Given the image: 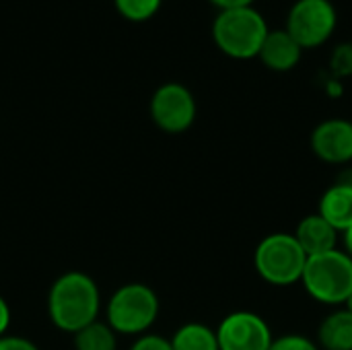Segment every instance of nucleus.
Returning <instances> with one entry per match:
<instances>
[{"mask_svg":"<svg viewBox=\"0 0 352 350\" xmlns=\"http://www.w3.org/2000/svg\"><path fill=\"white\" fill-rule=\"evenodd\" d=\"M103 301L99 285L80 270L60 274L47 291L50 322L66 334H76L99 320Z\"/></svg>","mask_w":352,"mask_h":350,"instance_id":"obj_1","label":"nucleus"},{"mask_svg":"<svg viewBox=\"0 0 352 350\" xmlns=\"http://www.w3.org/2000/svg\"><path fill=\"white\" fill-rule=\"evenodd\" d=\"M314 155L328 165L352 163V122L344 118H330L320 122L309 138Z\"/></svg>","mask_w":352,"mask_h":350,"instance_id":"obj_9","label":"nucleus"},{"mask_svg":"<svg viewBox=\"0 0 352 350\" xmlns=\"http://www.w3.org/2000/svg\"><path fill=\"white\" fill-rule=\"evenodd\" d=\"M338 12L330 0H297L289 14L285 29L305 50L324 45L336 31Z\"/></svg>","mask_w":352,"mask_h":350,"instance_id":"obj_6","label":"nucleus"},{"mask_svg":"<svg viewBox=\"0 0 352 350\" xmlns=\"http://www.w3.org/2000/svg\"><path fill=\"white\" fill-rule=\"evenodd\" d=\"M342 307H344V309H346L349 314H352V293H351V295H349V299H346V303H344Z\"/></svg>","mask_w":352,"mask_h":350,"instance_id":"obj_24","label":"nucleus"},{"mask_svg":"<svg viewBox=\"0 0 352 350\" xmlns=\"http://www.w3.org/2000/svg\"><path fill=\"white\" fill-rule=\"evenodd\" d=\"M301 285L314 301L342 307L352 293V258L338 248L307 258Z\"/></svg>","mask_w":352,"mask_h":350,"instance_id":"obj_4","label":"nucleus"},{"mask_svg":"<svg viewBox=\"0 0 352 350\" xmlns=\"http://www.w3.org/2000/svg\"><path fill=\"white\" fill-rule=\"evenodd\" d=\"M293 237L297 239V243L301 245L305 256L311 258V256H320V254L336 250L340 233L322 215L314 212V215L303 217L297 223Z\"/></svg>","mask_w":352,"mask_h":350,"instance_id":"obj_11","label":"nucleus"},{"mask_svg":"<svg viewBox=\"0 0 352 350\" xmlns=\"http://www.w3.org/2000/svg\"><path fill=\"white\" fill-rule=\"evenodd\" d=\"M214 332L219 350H268L274 340L268 322L248 309L227 314Z\"/></svg>","mask_w":352,"mask_h":350,"instance_id":"obj_8","label":"nucleus"},{"mask_svg":"<svg viewBox=\"0 0 352 350\" xmlns=\"http://www.w3.org/2000/svg\"><path fill=\"white\" fill-rule=\"evenodd\" d=\"M342 241H344V252L352 258V225L342 233Z\"/></svg>","mask_w":352,"mask_h":350,"instance_id":"obj_23","label":"nucleus"},{"mask_svg":"<svg viewBox=\"0 0 352 350\" xmlns=\"http://www.w3.org/2000/svg\"><path fill=\"white\" fill-rule=\"evenodd\" d=\"M0 350H39V347L25 336L4 334L0 336Z\"/></svg>","mask_w":352,"mask_h":350,"instance_id":"obj_20","label":"nucleus"},{"mask_svg":"<svg viewBox=\"0 0 352 350\" xmlns=\"http://www.w3.org/2000/svg\"><path fill=\"white\" fill-rule=\"evenodd\" d=\"M318 215H322L340 235L352 225V177H338L322 198Z\"/></svg>","mask_w":352,"mask_h":350,"instance_id":"obj_12","label":"nucleus"},{"mask_svg":"<svg viewBox=\"0 0 352 350\" xmlns=\"http://www.w3.org/2000/svg\"><path fill=\"white\" fill-rule=\"evenodd\" d=\"M330 70L334 76L346 78L352 76V43H340L334 47L332 56H330Z\"/></svg>","mask_w":352,"mask_h":350,"instance_id":"obj_17","label":"nucleus"},{"mask_svg":"<svg viewBox=\"0 0 352 350\" xmlns=\"http://www.w3.org/2000/svg\"><path fill=\"white\" fill-rule=\"evenodd\" d=\"M169 342L173 350H219L217 332L200 322H188L179 326Z\"/></svg>","mask_w":352,"mask_h":350,"instance_id":"obj_14","label":"nucleus"},{"mask_svg":"<svg viewBox=\"0 0 352 350\" xmlns=\"http://www.w3.org/2000/svg\"><path fill=\"white\" fill-rule=\"evenodd\" d=\"M113 4L124 19L132 23H142L159 12L163 0H113Z\"/></svg>","mask_w":352,"mask_h":350,"instance_id":"obj_16","label":"nucleus"},{"mask_svg":"<svg viewBox=\"0 0 352 350\" xmlns=\"http://www.w3.org/2000/svg\"><path fill=\"white\" fill-rule=\"evenodd\" d=\"M268 350H322L316 340L303 336V334H283L274 336Z\"/></svg>","mask_w":352,"mask_h":350,"instance_id":"obj_18","label":"nucleus"},{"mask_svg":"<svg viewBox=\"0 0 352 350\" xmlns=\"http://www.w3.org/2000/svg\"><path fill=\"white\" fill-rule=\"evenodd\" d=\"M307 256L293 233L276 231L266 235L254 252V268L270 287H293L301 283Z\"/></svg>","mask_w":352,"mask_h":350,"instance_id":"obj_5","label":"nucleus"},{"mask_svg":"<svg viewBox=\"0 0 352 350\" xmlns=\"http://www.w3.org/2000/svg\"><path fill=\"white\" fill-rule=\"evenodd\" d=\"M270 27L260 10L254 6L219 10L212 21V39L214 45L229 58L252 60L258 58V52L268 35Z\"/></svg>","mask_w":352,"mask_h":350,"instance_id":"obj_3","label":"nucleus"},{"mask_svg":"<svg viewBox=\"0 0 352 350\" xmlns=\"http://www.w3.org/2000/svg\"><path fill=\"white\" fill-rule=\"evenodd\" d=\"M10 322H12V314H10V305L6 303V299L0 295V336L8 334V328H10Z\"/></svg>","mask_w":352,"mask_h":350,"instance_id":"obj_21","label":"nucleus"},{"mask_svg":"<svg viewBox=\"0 0 352 350\" xmlns=\"http://www.w3.org/2000/svg\"><path fill=\"white\" fill-rule=\"evenodd\" d=\"M161 311V301L155 289L144 283H126L118 287L105 303V324L118 336L146 334Z\"/></svg>","mask_w":352,"mask_h":350,"instance_id":"obj_2","label":"nucleus"},{"mask_svg":"<svg viewBox=\"0 0 352 350\" xmlns=\"http://www.w3.org/2000/svg\"><path fill=\"white\" fill-rule=\"evenodd\" d=\"M303 56V47L291 37L287 29H270L258 58L260 62L274 72H289L293 70Z\"/></svg>","mask_w":352,"mask_h":350,"instance_id":"obj_10","label":"nucleus"},{"mask_svg":"<svg viewBox=\"0 0 352 350\" xmlns=\"http://www.w3.org/2000/svg\"><path fill=\"white\" fill-rule=\"evenodd\" d=\"M128 350H173V349H171L169 338L159 336V334H153V332H146V334L138 336Z\"/></svg>","mask_w":352,"mask_h":350,"instance_id":"obj_19","label":"nucleus"},{"mask_svg":"<svg viewBox=\"0 0 352 350\" xmlns=\"http://www.w3.org/2000/svg\"><path fill=\"white\" fill-rule=\"evenodd\" d=\"M316 342L322 350H352V314L344 307L328 314L318 326Z\"/></svg>","mask_w":352,"mask_h":350,"instance_id":"obj_13","label":"nucleus"},{"mask_svg":"<svg viewBox=\"0 0 352 350\" xmlns=\"http://www.w3.org/2000/svg\"><path fill=\"white\" fill-rule=\"evenodd\" d=\"M256 0H210V4H214L219 10H233V8H248L254 6Z\"/></svg>","mask_w":352,"mask_h":350,"instance_id":"obj_22","label":"nucleus"},{"mask_svg":"<svg viewBox=\"0 0 352 350\" xmlns=\"http://www.w3.org/2000/svg\"><path fill=\"white\" fill-rule=\"evenodd\" d=\"M148 113L153 124L165 134L188 132L198 116V105L194 93L182 83L161 85L148 103Z\"/></svg>","mask_w":352,"mask_h":350,"instance_id":"obj_7","label":"nucleus"},{"mask_svg":"<svg viewBox=\"0 0 352 350\" xmlns=\"http://www.w3.org/2000/svg\"><path fill=\"white\" fill-rule=\"evenodd\" d=\"M72 344L74 350H118V334L105 324V320H97L76 332Z\"/></svg>","mask_w":352,"mask_h":350,"instance_id":"obj_15","label":"nucleus"}]
</instances>
